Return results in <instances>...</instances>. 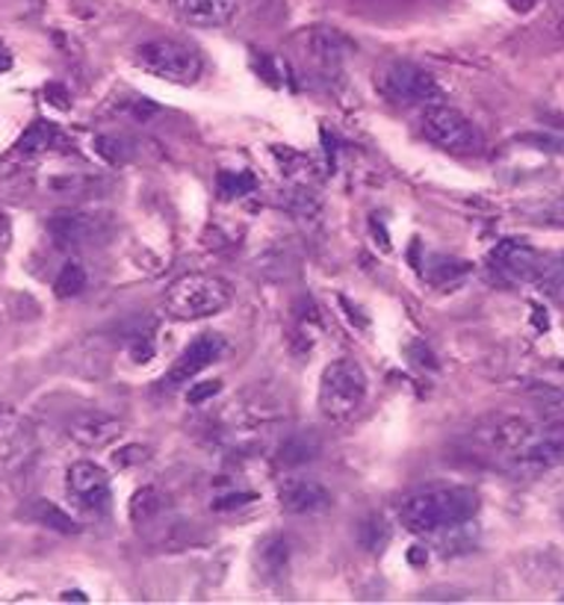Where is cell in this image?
I'll return each mask as SVG.
<instances>
[{
    "label": "cell",
    "instance_id": "obj_24",
    "mask_svg": "<svg viewBox=\"0 0 564 605\" xmlns=\"http://www.w3.org/2000/svg\"><path fill=\"white\" fill-rule=\"evenodd\" d=\"M219 195L222 198H239V195H248L257 186V181L248 172H222L219 175Z\"/></svg>",
    "mask_w": 564,
    "mask_h": 605
},
{
    "label": "cell",
    "instance_id": "obj_6",
    "mask_svg": "<svg viewBox=\"0 0 564 605\" xmlns=\"http://www.w3.org/2000/svg\"><path fill=\"white\" fill-rule=\"evenodd\" d=\"M376 92L390 104H434L443 101L441 86L414 62H388L376 71Z\"/></svg>",
    "mask_w": 564,
    "mask_h": 605
},
{
    "label": "cell",
    "instance_id": "obj_29",
    "mask_svg": "<svg viewBox=\"0 0 564 605\" xmlns=\"http://www.w3.org/2000/svg\"><path fill=\"white\" fill-rule=\"evenodd\" d=\"M255 500V493H237V496H225V500L213 502V511H230V509H243L248 502Z\"/></svg>",
    "mask_w": 564,
    "mask_h": 605
},
{
    "label": "cell",
    "instance_id": "obj_15",
    "mask_svg": "<svg viewBox=\"0 0 564 605\" xmlns=\"http://www.w3.org/2000/svg\"><path fill=\"white\" fill-rule=\"evenodd\" d=\"M301 42H305V57L322 69H337L352 53V42L335 27H314Z\"/></svg>",
    "mask_w": 564,
    "mask_h": 605
},
{
    "label": "cell",
    "instance_id": "obj_13",
    "mask_svg": "<svg viewBox=\"0 0 564 605\" xmlns=\"http://www.w3.org/2000/svg\"><path fill=\"white\" fill-rule=\"evenodd\" d=\"M222 349H225V340H222L219 334H198V337L177 355V360L172 363V369H168L166 381L172 387L189 384L198 372H204L213 360L219 358Z\"/></svg>",
    "mask_w": 564,
    "mask_h": 605
},
{
    "label": "cell",
    "instance_id": "obj_25",
    "mask_svg": "<svg viewBox=\"0 0 564 605\" xmlns=\"http://www.w3.org/2000/svg\"><path fill=\"white\" fill-rule=\"evenodd\" d=\"M95 151L106 160V163H110V166H119V163L124 160L122 140H119V136H98Z\"/></svg>",
    "mask_w": 564,
    "mask_h": 605
},
{
    "label": "cell",
    "instance_id": "obj_1",
    "mask_svg": "<svg viewBox=\"0 0 564 605\" xmlns=\"http://www.w3.org/2000/svg\"><path fill=\"white\" fill-rule=\"evenodd\" d=\"M479 496L461 484H434L411 493L399 505V520L411 535H441L476 517Z\"/></svg>",
    "mask_w": 564,
    "mask_h": 605
},
{
    "label": "cell",
    "instance_id": "obj_20",
    "mask_svg": "<svg viewBox=\"0 0 564 605\" xmlns=\"http://www.w3.org/2000/svg\"><path fill=\"white\" fill-rule=\"evenodd\" d=\"M319 452L317 440L308 438V434H296V438L284 440L281 452H278V464L281 466H301L314 461Z\"/></svg>",
    "mask_w": 564,
    "mask_h": 605
},
{
    "label": "cell",
    "instance_id": "obj_7",
    "mask_svg": "<svg viewBox=\"0 0 564 605\" xmlns=\"http://www.w3.org/2000/svg\"><path fill=\"white\" fill-rule=\"evenodd\" d=\"M532 431H535V425L526 417L500 413V417H491L470 431V447L479 452L476 458H491V461H500L505 466L532 438Z\"/></svg>",
    "mask_w": 564,
    "mask_h": 605
},
{
    "label": "cell",
    "instance_id": "obj_3",
    "mask_svg": "<svg viewBox=\"0 0 564 605\" xmlns=\"http://www.w3.org/2000/svg\"><path fill=\"white\" fill-rule=\"evenodd\" d=\"M367 372L349 358L331 360L319 378V411L331 422L352 420L367 402Z\"/></svg>",
    "mask_w": 564,
    "mask_h": 605
},
{
    "label": "cell",
    "instance_id": "obj_4",
    "mask_svg": "<svg viewBox=\"0 0 564 605\" xmlns=\"http://www.w3.org/2000/svg\"><path fill=\"white\" fill-rule=\"evenodd\" d=\"M420 133L432 142L434 148L450 151V154H459V157H470V154L482 151V133H479L476 124L470 122L461 110L443 104V101L423 106Z\"/></svg>",
    "mask_w": 564,
    "mask_h": 605
},
{
    "label": "cell",
    "instance_id": "obj_14",
    "mask_svg": "<svg viewBox=\"0 0 564 605\" xmlns=\"http://www.w3.org/2000/svg\"><path fill=\"white\" fill-rule=\"evenodd\" d=\"M33 429L12 408L0 404V461L7 466L24 464L27 458L33 455Z\"/></svg>",
    "mask_w": 564,
    "mask_h": 605
},
{
    "label": "cell",
    "instance_id": "obj_30",
    "mask_svg": "<svg viewBox=\"0 0 564 605\" xmlns=\"http://www.w3.org/2000/svg\"><path fill=\"white\" fill-rule=\"evenodd\" d=\"M9 239V219L7 213H0V246Z\"/></svg>",
    "mask_w": 564,
    "mask_h": 605
},
{
    "label": "cell",
    "instance_id": "obj_26",
    "mask_svg": "<svg viewBox=\"0 0 564 605\" xmlns=\"http://www.w3.org/2000/svg\"><path fill=\"white\" fill-rule=\"evenodd\" d=\"M51 189H57V193L62 195H83L86 189H92L95 186V181L92 177H57V181H51Z\"/></svg>",
    "mask_w": 564,
    "mask_h": 605
},
{
    "label": "cell",
    "instance_id": "obj_12",
    "mask_svg": "<svg viewBox=\"0 0 564 605\" xmlns=\"http://www.w3.org/2000/svg\"><path fill=\"white\" fill-rule=\"evenodd\" d=\"M331 493L326 484H319L317 479H305V475H290L278 484V505L284 514H319V511L331 509Z\"/></svg>",
    "mask_w": 564,
    "mask_h": 605
},
{
    "label": "cell",
    "instance_id": "obj_8",
    "mask_svg": "<svg viewBox=\"0 0 564 605\" xmlns=\"http://www.w3.org/2000/svg\"><path fill=\"white\" fill-rule=\"evenodd\" d=\"M564 466V422H553L544 429L532 431V438L521 447V452L505 464V470L521 479L550 473Z\"/></svg>",
    "mask_w": 564,
    "mask_h": 605
},
{
    "label": "cell",
    "instance_id": "obj_28",
    "mask_svg": "<svg viewBox=\"0 0 564 605\" xmlns=\"http://www.w3.org/2000/svg\"><path fill=\"white\" fill-rule=\"evenodd\" d=\"M142 461H145V449L142 447H124L122 452H115V464L119 466L142 464Z\"/></svg>",
    "mask_w": 564,
    "mask_h": 605
},
{
    "label": "cell",
    "instance_id": "obj_17",
    "mask_svg": "<svg viewBox=\"0 0 564 605\" xmlns=\"http://www.w3.org/2000/svg\"><path fill=\"white\" fill-rule=\"evenodd\" d=\"M494 264L503 273H512L514 278H539L544 273V260H541L539 252L523 246V243H514V239H505L503 246L496 248Z\"/></svg>",
    "mask_w": 564,
    "mask_h": 605
},
{
    "label": "cell",
    "instance_id": "obj_10",
    "mask_svg": "<svg viewBox=\"0 0 564 605\" xmlns=\"http://www.w3.org/2000/svg\"><path fill=\"white\" fill-rule=\"evenodd\" d=\"M65 491L83 514L101 517L110 509V475L95 461H74L65 473Z\"/></svg>",
    "mask_w": 564,
    "mask_h": 605
},
{
    "label": "cell",
    "instance_id": "obj_18",
    "mask_svg": "<svg viewBox=\"0 0 564 605\" xmlns=\"http://www.w3.org/2000/svg\"><path fill=\"white\" fill-rule=\"evenodd\" d=\"M62 133L53 127L51 122H35L30 131L21 136V142L16 145V151L21 157H35V154H44V151L60 148Z\"/></svg>",
    "mask_w": 564,
    "mask_h": 605
},
{
    "label": "cell",
    "instance_id": "obj_5",
    "mask_svg": "<svg viewBox=\"0 0 564 605\" xmlns=\"http://www.w3.org/2000/svg\"><path fill=\"white\" fill-rule=\"evenodd\" d=\"M133 62L142 71H148L151 78L166 80V83H177V86H193L195 80L202 78V57L175 39H154L136 48Z\"/></svg>",
    "mask_w": 564,
    "mask_h": 605
},
{
    "label": "cell",
    "instance_id": "obj_9",
    "mask_svg": "<svg viewBox=\"0 0 564 605\" xmlns=\"http://www.w3.org/2000/svg\"><path fill=\"white\" fill-rule=\"evenodd\" d=\"M113 234V219L106 213L62 211L48 219V237L57 248H86L104 243Z\"/></svg>",
    "mask_w": 564,
    "mask_h": 605
},
{
    "label": "cell",
    "instance_id": "obj_21",
    "mask_svg": "<svg viewBox=\"0 0 564 605\" xmlns=\"http://www.w3.org/2000/svg\"><path fill=\"white\" fill-rule=\"evenodd\" d=\"M163 493L157 491V488H142V491L133 493L131 500V520L136 523V526H142V523H151V520L157 517L160 511H163Z\"/></svg>",
    "mask_w": 564,
    "mask_h": 605
},
{
    "label": "cell",
    "instance_id": "obj_27",
    "mask_svg": "<svg viewBox=\"0 0 564 605\" xmlns=\"http://www.w3.org/2000/svg\"><path fill=\"white\" fill-rule=\"evenodd\" d=\"M216 393H219V381H207V384L193 387V390L186 393V402H189V404H202V402H207V399H211V396H216Z\"/></svg>",
    "mask_w": 564,
    "mask_h": 605
},
{
    "label": "cell",
    "instance_id": "obj_2",
    "mask_svg": "<svg viewBox=\"0 0 564 605\" xmlns=\"http://www.w3.org/2000/svg\"><path fill=\"white\" fill-rule=\"evenodd\" d=\"M234 293L230 284L216 278V275H184L177 278L163 296V307L172 319L181 322H193V319H207V316L222 314L230 305Z\"/></svg>",
    "mask_w": 564,
    "mask_h": 605
},
{
    "label": "cell",
    "instance_id": "obj_16",
    "mask_svg": "<svg viewBox=\"0 0 564 605\" xmlns=\"http://www.w3.org/2000/svg\"><path fill=\"white\" fill-rule=\"evenodd\" d=\"M172 7L186 24L222 27L234 21L239 3L237 0H172Z\"/></svg>",
    "mask_w": 564,
    "mask_h": 605
},
{
    "label": "cell",
    "instance_id": "obj_33",
    "mask_svg": "<svg viewBox=\"0 0 564 605\" xmlns=\"http://www.w3.org/2000/svg\"><path fill=\"white\" fill-rule=\"evenodd\" d=\"M558 35L564 39V16H562V21H558Z\"/></svg>",
    "mask_w": 564,
    "mask_h": 605
},
{
    "label": "cell",
    "instance_id": "obj_32",
    "mask_svg": "<svg viewBox=\"0 0 564 605\" xmlns=\"http://www.w3.org/2000/svg\"><path fill=\"white\" fill-rule=\"evenodd\" d=\"M62 599H80V603H83V599H86V597H83V594H78V591H74V594H62Z\"/></svg>",
    "mask_w": 564,
    "mask_h": 605
},
{
    "label": "cell",
    "instance_id": "obj_19",
    "mask_svg": "<svg viewBox=\"0 0 564 605\" xmlns=\"http://www.w3.org/2000/svg\"><path fill=\"white\" fill-rule=\"evenodd\" d=\"M287 558H290V546H287L281 535H269L257 544V562H260V567L269 576L281 573L287 567Z\"/></svg>",
    "mask_w": 564,
    "mask_h": 605
},
{
    "label": "cell",
    "instance_id": "obj_11",
    "mask_svg": "<svg viewBox=\"0 0 564 605\" xmlns=\"http://www.w3.org/2000/svg\"><path fill=\"white\" fill-rule=\"evenodd\" d=\"M124 422L106 411H78L65 420V434L80 449H104L122 438Z\"/></svg>",
    "mask_w": 564,
    "mask_h": 605
},
{
    "label": "cell",
    "instance_id": "obj_22",
    "mask_svg": "<svg viewBox=\"0 0 564 605\" xmlns=\"http://www.w3.org/2000/svg\"><path fill=\"white\" fill-rule=\"evenodd\" d=\"M30 517H33L35 523H42V526L57 529V532H62V535H74V532H78V523H74L65 511L57 509L53 502L39 500L33 505V511H30Z\"/></svg>",
    "mask_w": 564,
    "mask_h": 605
},
{
    "label": "cell",
    "instance_id": "obj_23",
    "mask_svg": "<svg viewBox=\"0 0 564 605\" xmlns=\"http://www.w3.org/2000/svg\"><path fill=\"white\" fill-rule=\"evenodd\" d=\"M83 290H86V269H83L78 260H69V264L60 269V275H57V281H53V293H57L60 299H74V296H80Z\"/></svg>",
    "mask_w": 564,
    "mask_h": 605
},
{
    "label": "cell",
    "instance_id": "obj_31",
    "mask_svg": "<svg viewBox=\"0 0 564 605\" xmlns=\"http://www.w3.org/2000/svg\"><path fill=\"white\" fill-rule=\"evenodd\" d=\"M553 213H556V219H562V222H564V193L558 195L556 204H553Z\"/></svg>",
    "mask_w": 564,
    "mask_h": 605
}]
</instances>
